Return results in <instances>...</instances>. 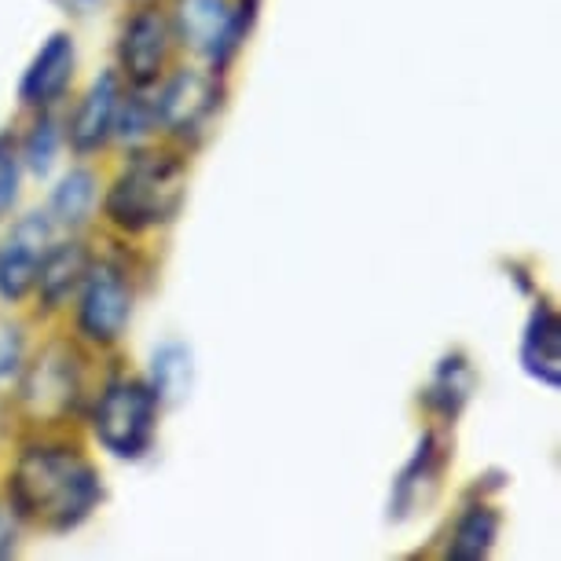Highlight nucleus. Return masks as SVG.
Returning <instances> with one entry per match:
<instances>
[{
    "label": "nucleus",
    "instance_id": "obj_19",
    "mask_svg": "<svg viewBox=\"0 0 561 561\" xmlns=\"http://www.w3.org/2000/svg\"><path fill=\"white\" fill-rule=\"evenodd\" d=\"M56 151H59V125L51 114H41L23 144V162L30 165L34 176H48L51 162H56Z\"/></svg>",
    "mask_w": 561,
    "mask_h": 561
},
{
    "label": "nucleus",
    "instance_id": "obj_21",
    "mask_svg": "<svg viewBox=\"0 0 561 561\" xmlns=\"http://www.w3.org/2000/svg\"><path fill=\"white\" fill-rule=\"evenodd\" d=\"M19 195V154L12 136H0V217L15 206Z\"/></svg>",
    "mask_w": 561,
    "mask_h": 561
},
{
    "label": "nucleus",
    "instance_id": "obj_11",
    "mask_svg": "<svg viewBox=\"0 0 561 561\" xmlns=\"http://www.w3.org/2000/svg\"><path fill=\"white\" fill-rule=\"evenodd\" d=\"M440 473H444V448H440L437 433L426 430V433H422L415 455H411V462L400 470L397 489H393V503H389V514H393L397 522L419 514V506H426L433 500V492H437Z\"/></svg>",
    "mask_w": 561,
    "mask_h": 561
},
{
    "label": "nucleus",
    "instance_id": "obj_4",
    "mask_svg": "<svg viewBox=\"0 0 561 561\" xmlns=\"http://www.w3.org/2000/svg\"><path fill=\"white\" fill-rule=\"evenodd\" d=\"M154 103V122L162 125L176 140H203L214 125L220 103H225V84H220V70H176L173 78L162 84Z\"/></svg>",
    "mask_w": 561,
    "mask_h": 561
},
{
    "label": "nucleus",
    "instance_id": "obj_17",
    "mask_svg": "<svg viewBox=\"0 0 561 561\" xmlns=\"http://www.w3.org/2000/svg\"><path fill=\"white\" fill-rule=\"evenodd\" d=\"M495 536H500V514L489 503H473L459 514V522L451 528L448 558L455 561H478L492 550Z\"/></svg>",
    "mask_w": 561,
    "mask_h": 561
},
{
    "label": "nucleus",
    "instance_id": "obj_23",
    "mask_svg": "<svg viewBox=\"0 0 561 561\" xmlns=\"http://www.w3.org/2000/svg\"><path fill=\"white\" fill-rule=\"evenodd\" d=\"M15 539H19V517L12 506L0 503V558H8L15 550Z\"/></svg>",
    "mask_w": 561,
    "mask_h": 561
},
{
    "label": "nucleus",
    "instance_id": "obj_20",
    "mask_svg": "<svg viewBox=\"0 0 561 561\" xmlns=\"http://www.w3.org/2000/svg\"><path fill=\"white\" fill-rule=\"evenodd\" d=\"M154 129H158V122H154L151 100H144V96H129L125 103L118 100V111H114V133H118L125 144H140Z\"/></svg>",
    "mask_w": 561,
    "mask_h": 561
},
{
    "label": "nucleus",
    "instance_id": "obj_7",
    "mask_svg": "<svg viewBox=\"0 0 561 561\" xmlns=\"http://www.w3.org/2000/svg\"><path fill=\"white\" fill-rule=\"evenodd\" d=\"M173 26L187 48L203 51L214 62V70H225L247 41L239 34L236 12H231L228 0H176Z\"/></svg>",
    "mask_w": 561,
    "mask_h": 561
},
{
    "label": "nucleus",
    "instance_id": "obj_15",
    "mask_svg": "<svg viewBox=\"0 0 561 561\" xmlns=\"http://www.w3.org/2000/svg\"><path fill=\"white\" fill-rule=\"evenodd\" d=\"M192 378H195V364H192V348L184 342H165L154 348L151 356V393L158 397V404L176 408L184 404L187 393H192Z\"/></svg>",
    "mask_w": 561,
    "mask_h": 561
},
{
    "label": "nucleus",
    "instance_id": "obj_14",
    "mask_svg": "<svg viewBox=\"0 0 561 561\" xmlns=\"http://www.w3.org/2000/svg\"><path fill=\"white\" fill-rule=\"evenodd\" d=\"M84 272H89V253H84L81 242L48 247L37 264V283H34L41 305L45 309H62V301L81 287Z\"/></svg>",
    "mask_w": 561,
    "mask_h": 561
},
{
    "label": "nucleus",
    "instance_id": "obj_10",
    "mask_svg": "<svg viewBox=\"0 0 561 561\" xmlns=\"http://www.w3.org/2000/svg\"><path fill=\"white\" fill-rule=\"evenodd\" d=\"M73 37L70 34H51L45 41V48L37 51L34 62L26 67L23 81H19V100L26 103V107H37L45 111L51 107L56 100L67 96L70 81H73Z\"/></svg>",
    "mask_w": 561,
    "mask_h": 561
},
{
    "label": "nucleus",
    "instance_id": "obj_3",
    "mask_svg": "<svg viewBox=\"0 0 561 561\" xmlns=\"http://www.w3.org/2000/svg\"><path fill=\"white\" fill-rule=\"evenodd\" d=\"M158 397L147 382L118 378L103 389L96 411H92V433L114 459H144L154 444L158 430Z\"/></svg>",
    "mask_w": 561,
    "mask_h": 561
},
{
    "label": "nucleus",
    "instance_id": "obj_6",
    "mask_svg": "<svg viewBox=\"0 0 561 561\" xmlns=\"http://www.w3.org/2000/svg\"><path fill=\"white\" fill-rule=\"evenodd\" d=\"M81 400V359L67 342H51L23 378V408L37 422H62Z\"/></svg>",
    "mask_w": 561,
    "mask_h": 561
},
{
    "label": "nucleus",
    "instance_id": "obj_9",
    "mask_svg": "<svg viewBox=\"0 0 561 561\" xmlns=\"http://www.w3.org/2000/svg\"><path fill=\"white\" fill-rule=\"evenodd\" d=\"M51 247V220L45 214H30L12 228L4 250H0V298L19 305L34 290L37 264Z\"/></svg>",
    "mask_w": 561,
    "mask_h": 561
},
{
    "label": "nucleus",
    "instance_id": "obj_8",
    "mask_svg": "<svg viewBox=\"0 0 561 561\" xmlns=\"http://www.w3.org/2000/svg\"><path fill=\"white\" fill-rule=\"evenodd\" d=\"M169 45H173V30H169L165 15L154 12V8H144L136 12L129 23L122 26L118 37V67L129 78L136 89H147L162 78L165 59H169Z\"/></svg>",
    "mask_w": 561,
    "mask_h": 561
},
{
    "label": "nucleus",
    "instance_id": "obj_1",
    "mask_svg": "<svg viewBox=\"0 0 561 561\" xmlns=\"http://www.w3.org/2000/svg\"><path fill=\"white\" fill-rule=\"evenodd\" d=\"M103 500L96 466L70 448H26L8 478L15 517L48 533H70Z\"/></svg>",
    "mask_w": 561,
    "mask_h": 561
},
{
    "label": "nucleus",
    "instance_id": "obj_5",
    "mask_svg": "<svg viewBox=\"0 0 561 561\" xmlns=\"http://www.w3.org/2000/svg\"><path fill=\"white\" fill-rule=\"evenodd\" d=\"M133 320V290L122 268L114 264H92L81 279L78 305V334L92 345H114Z\"/></svg>",
    "mask_w": 561,
    "mask_h": 561
},
{
    "label": "nucleus",
    "instance_id": "obj_16",
    "mask_svg": "<svg viewBox=\"0 0 561 561\" xmlns=\"http://www.w3.org/2000/svg\"><path fill=\"white\" fill-rule=\"evenodd\" d=\"M473 386H478V375H473L470 359L462 353L444 356L426 386V408H433L444 419H455L466 408V400H470Z\"/></svg>",
    "mask_w": 561,
    "mask_h": 561
},
{
    "label": "nucleus",
    "instance_id": "obj_18",
    "mask_svg": "<svg viewBox=\"0 0 561 561\" xmlns=\"http://www.w3.org/2000/svg\"><path fill=\"white\" fill-rule=\"evenodd\" d=\"M96 195H100L96 173H92V169H70V173L59 180L56 192H51L48 217H56V225L62 228H81L84 220L92 217Z\"/></svg>",
    "mask_w": 561,
    "mask_h": 561
},
{
    "label": "nucleus",
    "instance_id": "obj_13",
    "mask_svg": "<svg viewBox=\"0 0 561 561\" xmlns=\"http://www.w3.org/2000/svg\"><path fill=\"white\" fill-rule=\"evenodd\" d=\"M522 364L539 386H561V320L547 301H539L528 316L522 337Z\"/></svg>",
    "mask_w": 561,
    "mask_h": 561
},
{
    "label": "nucleus",
    "instance_id": "obj_12",
    "mask_svg": "<svg viewBox=\"0 0 561 561\" xmlns=\"http://www.w3.org/2000/svg\"><path fill=\"white\" fill-rule=\"evenodd\" d=\"M122 89H118V73H100L89 84L84 100L78 103L70 118V144L78 154H92L107 144V136L114 133V111H118Z\"/></svg>",
    "mask_w": 561,
    "mask_h": 561
},
{
    "label": "nucleus",
    "instance_id": "obj_2",
    "mask_svg": "<svg viewBox=\"0 0 561 561\" xmlns=\"http://www.w3.org/2000/svg\"><path fill=\"white\" fill-rule=\"evenodd\" d=\"M187 195V165L184 158L169 151L133 154L118 176H114L103 209L114 228L140 236V231L162 228L176 220Z\"/></svg>",
    "mask_w": 561,
    "mask_h": 561
},
{
    "label": "nucleus",
    "instance_id": "obj_22",
    "mask_svg": "<svg viewBox=\"0 0 561 561\" xmlns=\"http://www.w3.org/2000/svg\"><path fill=\"white\" fill-rule=\"evenodd\" d=\"M19 356H23V334L19 327L0 320V378H8L19 367Z\"/></svg>",
    "mask_w": 561,
    "mask_h": 561
}]
</instances>
